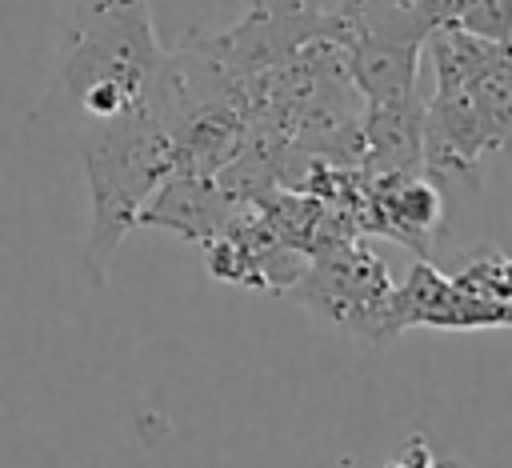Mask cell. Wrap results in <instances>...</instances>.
Returning <instances> with one entry per match:
<instances>
[{"instance_id": "6da1fadb", "label": "cell", "mask_w": 512, "mask_h": 468, "mask_svg": "<svg viewBox=\"0 0 512 468\" xmlns=\"http://www.w3.org/2000/svg\"><path fill=\"white\" fill-rule=\"evenodd\" d=\"M432 92L424 96V172L432 184L480 188V156L512 148V40L456 24L424 40Z\"/></svg>"}, {"instance_id": "30bf717a", "label": "cell", "mask_w": 512, "mask_h": 468, "mask_svg": "<svg viewBox=\"0 0 512 468\" xmlns=\"http://www.w3.org/2000/svg\"><path fill=\"white\" fill-rule=\"evenodd\" d=\"M384 468H452V464L440 460L424 436H412V440L404 444V452H400L392 464H384Z\"/></svg>"}, {"instance_id": "277c9868", "label": "cell", "mask_w": 512, "mask_h": 468, "mask_svg": "<svg viewBox=\"0 0 512 468\" xmlns=\"http://www.w3.org/2000/svg\"><path fill=\"white\" fill-rule=\"evenodd\" d=\"M512 328V256L480 252L460 272H440L416 260L408 280L392 288L388 336L404 328Z\"/></svg>"}, {"instance_id": "9c48e42d", "label": "cell", "mask_w": 512, "mask_h": 468, "mask_svg": "<svg viewBox=\"0 0 512 468\" xmlns=\"http://www.w3.org/2000/svg\"><path fill=\"white\" fill-rule=\"evenodd\" d=\"M480 0H412V12L420 16V24L432 32V28H444V24H464V16L476 8Z\"/></svg>"}, {"instance_id": "7a4b0ae2", "label": "cell", "mask_w": 512, "mask_h": 468, "mask_svg": "<svg viewBox=\"0 0 512 468\" xmlns=\"http://www.w3.org/2000/svg\"><path fill=\"white\" fill-rule=\"evenodd\" d=\"M164 56L148 0H80L56 64L72 104L100 124L148 104Z\"/></svg>"}, {"instance_id": "52a82bcc", "label": "cell", "mask_w": 512, "mask_h": 468, "mask_svg": "<svg viewBox=\"0 0 512 468\" xmlns=\"http://www.w3.org/2000/svg\"><path fill=\"white\" fill-rule=\"evenodd\" d=\"M436 224H440V188L428 184L420 172L368 176L364 204H360V228L384 232L416 248L420 256H428Z\"/></svg>"}, {"instance_id": "ba28073f", "label": "cell", "mask_w": 512, "mask_h": 468, "mask_svg": "<svg viewBox=\"0 0 512 468\" xmlns=\"http://www.w3.org/2000/svg\"><path fill=\"white\" fill-rule=\"evenodd\" d=\"M236 212V200L220 188V180L212 172H196V168H176L156 196L148 200V208L140 212V224L152 228H168L184 240H200L208 244Z\"/></svg>"}, {"instance_id": "8fae6325", "label": "cell", "mask_w": 512, "mask_h": 468, "mask_svg": "<svg viewBox=\"0 0 512 468\" xmlns=\"http://www.w3.org/2000/svg\"><path fill=\"white\" fill-rule=\"evenodd\" d=\"M356 4H364V0H340V8H356Z\"/></svg>"}, {"instance_id": "5b68a950", "label": "cell", "mask_w": 512, "mask_h": 468, "mask_svg": "<svg viewBox=\"0 0 512 468\" xmlns=\"http://www.w3.org/2000/svg\"><path fill=\"white\" fill-rule=\"evenodd\" d=\"M392 276L384 260L360 244L356 236L332 240L308 252L300 276L292 280L288 296L304 304L312 316L348 328L368 344L388 340V304H392Z\"/></svg>"}, {"instance_id": "8992f818", "label": "cell", "mask_w": 512, "mask_h": 468, "mask_svg": "<svg viewBox=\"0 0 512 468\" xmlns=\"http://www.w3.org/2000/svg\"><path fill=\"white\" fill-rule=\"evenodd\" d=\"M344 12V64L364 104H400L420 96L428 28L412 0H364Z\"/></svg>"}, {"instance_id": "3957f363", "label": "cell", "mask_w": 512, "mask_h": 468, "mask_svg": "<svg viewBox=\"0 0 512 468\" xmlns=\"http://www.w3.org/2000/svg\"><path fill=\"white\" fill-rule=\"evenodd\" d=\"M176 168H180L176 136L148 104L120 120H100L84 136V172L92 192L84 268L92 284H104V268L112 252L140 224V212Z\"/></svg>"}]
</instances>
